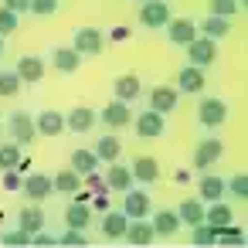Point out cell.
Listing matches in <instances>:
<instances>
[{"label":"cell","instance_id":"cell-2","mask_svg":"<svg viewBox=\"0 0 248 248\" xmlns=\"http://www.w3.org/2000/svg\"><path fill=\"white\" fill-rule=\"evenodd\" d=\"M197 123L207 126V129L224 126V123H228V102H224V99H214V95L201 99V106H197Z\"/></svg>","mask_w":248,"mask_h":248},{"label":"cell","instance_id":"cell-14","mask_svg":"<svg viewBox=\"0 0 248 248\" xmlns=\"http://www.w3.org/2000/svg\"><path fill=\"white\" fill-rule=\"evenodd\" d=\"M126 228H129V214L126 211H102V221H99V231L106 234V238H123L126 234Z\"/></svg>","mask_w":248,"mask_h":248},{"label":"cell","instance_id":"cell-35","mask_svg":"<svg viewBox=\"0 0 248 248\" xmlns=\"http://www.w3.org/2000/svg\"><path fill=\"white\" fill-rule=\"evenodd\" d=\"M224 194H231L234 201H245V197H248V177H245V173L228 177V180H224Z\"/></svg>","mask_w":248,"mask_h":248},{"label":"cell","instance_id":"cell-46","mask_svg":"<svg viewBox=\"0 0 248 248\" xmlns=\"http://www.w3.org/2000/svg\"><path fill=\"white\" fill-rule=\"evenodd\" d=\"M89 197H92L89 187H78V190H75V204H89Z\"/></svg>","mask_w":248,"mask_h":248},{"label":"cell","instance_id":"cell-20","mask_svg":"<svg viewBox=\"0 0 248 248\" xmlns=\"http://www.w3.org/2000/svg\"><path fill=\"white\" fill-rule=\"evenodd\" d=\"M150 224H153V234H156V238H173V234L180 231V217H177V211H156Z\"/></svg>","mask_w":248,"mask_h":248},{"label":"cell","instance_id":"cell-19","mask_svg":"<svg viewBox=\"0 0 248 248\" xmlns=\"http://www.w3.org/2000/svg\"><path fill=\"white\" fill-rule=\"evenodd\" d=\"M123 238H126L129 245H140V248H143V245H150L156 234H153V224H150L146 217H129V228H126Z\"/></svg>","mask_w":248,"mask_h":248},{"label":"cell","instance_id":"cell-23","mask_svg":"<svg viewBox=\"0 0 248 248\" xmlns=\"http://www.w3.org/2000/svg\"><path fill=\"white\" fill-rule=\"evenodd\" d=\"M204 38H211V41H217V38H228V31H231V17H214V14H207L204 21H201V28H197Z\"/></svg>","mask_w":248,"mask_h":248},{"label":"cell","instance_id":"cell-17","mask_svg":"<svg viewBox=\"0 0 248 248\" xmlns=\"http://www.w3.org/2000/svg\"><path fill=\"white\" fill-rule=\"evenodd\" d=\"M106 187H109V194L116 190V194H123V190H129L133 187V173H129V167H123L119 160L116 163H109V170H106Z\"/></svg>","mask_w":248,"mask_h":248},{"label":"cell","instance_id":"cell-18","mask_svg":"<svg viewBox=\"0 0 248 248\" xmlns=\"http://www.w3.org/2000/svg\"><path fill=\"white\" fill-rule=\"evenodd\" d=\"M34 129H38L41 136H58V133H65V112H55V109H45V112H38V119H34Z\"/></svg>","mask_w":248,"mask_h":248},{"label":"cell","instance_id":"cell-38","mask_svg":"<svg viewBox=\"0 0 248 248\" xmlns=\"http://www.w3.org/2000/svg\"><path fill=\"white\" fill-rule=\"evenodd\" d=\"M17 24H21V14L7 11V7H0V38L11 34V31H17Z\"/></svg>","mask_w":248,"mask_h":248},{"label":"cell","instance_id":"cell-43","mask_svg":"<svg viewBox=\"0 0 248 248\" xmlns=\"http://www.w3.org/2000/svg\"><path fill=\"white\" fill-rule=\"evenodd\" d=\"M62 241H65V245H85V234H82L78 228H68V231L62 234Z\"/></svg>","mask_w":248,"mask_h":248},{"label":"cell","instance_id":"cell-48","mask_svg":"<svg viewBox=\"0 0 248 248\" xmlns=\"http://www.w3.org/2000/svg\"><path fill=\"white\" fill-rule=\"evenodd\" d=\"M0 55H4V38H0Z\"/></svg>","mask_w":248,"mask_h":248},{"label":"cell","instance_id":"cell-16","mask_svg":"<svg viewBox=\"0 0 248 248\" xmlns=\"http://www.w3.org/2000/svg\"><path fill=\"white\" fill-rule=\"evenodd\" d=\"M95 123H99V116H95L89 106H75V109L65 116V129H72V133H89Z\"/></svg>","mask_w":248,"mask_h":248},{"label":"cell","instance_id":"cell-34","mask_svg":"<svg viewBox=\"0 0 248 248\" xmlns=\"http://www.w3.org/2000/svg\"><path fill=\"white\" fill-rule=\"evenodd\" d=\"M17 163H21V146L14 140L0 143V170H14Z\"/></svg>","mask_w":248,"mask_h":248},{"label":"cell","instance_id":"cell-42","mask_svg":"<svg viewBox=\"0 0 248 248\" xmlns=\"http://www.w3.org/2000/svg\"><path fill=\"white\" fill-rule=\"evenodd\" d=\"M0 241H4V245H28V241H31V234H28L24 228H17V231H7Z\"/></svg>","mask_w":248,"mask_h":248},{"label":"cell","instance_id":"cell-4","mask_svg":"<svg viewBox=\"0 0 248 248\" xmlns=\"http://www.w3.org/2000/svg\"><path fill=\"white\" fill-rule=\"evenodd\" d=\"M140 24L156 31V28H167L170 24V4L167 0H143L140 4Z\"/></svg>","mask_w":248,"mask_h":248},{"label":"cell","instance_id":"cell-6","mask_svg":"<svg viewBox=\"0 0 248 248\" xmlns=\"http://www.w3.org/2000/svg\"><path fill=\"white\" fill-rule=\"evenodd\" d=\"M221 153H224V140L221 136H207V140H201L197 143V150H194V156H190V167H214L217 160H221Z\"/></svg>","mask_w":248,"mask_h":248},{"label":"cell","instance_id":"cell-12","mask_svg":"<svg viewBox=\"0 0 248 248\" xmlns=\"http://www.w3.org/2000/svg\"><path fill=\"white\" fill-rule=\"evenodd\" d=\"M204 85H207V78H204V68H197V65H184V68L177 72V92L197 95Z\"/></svg>","mask_w":248,"mask_h":248},{"label":"cell","instance_id":"cell-29","mask_svg":"<svg viewBox=\"0 0 248 248\" xmlns=\"http://www.w3.org/2000/svg\"><path fill=\"white\" fill-rule=\"evenodd\" d=\"M95 156H99L102 163H116V160L123 156V143L109 133V136H102V140L95 143Z\"/></svg>","mask_w":248,"mask_h":248},{"label":"cell","instance_id":"cell-25","mask_svg":"<svg viewBox=\"0 0 248 248\" xmlns=\"http://www.w3.org/2000/svg\"><path fill=\"white\" fill-rule=\"evenodd\" d=\"M99 163H102V160L95 156V150H82V146H78V150H72V160H68V167H72L75 173H82V177H85V173H92Z\"/></svg>","mask_w":248,"mask_h":248},{"label":"cell","instance_id":"cell-44","mask_svg":"<svg viewBox=\"0 0 248 248\" xmlns=\"http://www.w3.org/2000/svg\"><path fill=\"white\" fill-rule=\"evenodd\" d=\"M4 7L14 11V14H24V11L31 7V0H4Z\"/></svg>","mask_w":248,"mask_h":248},{"label":"cell","instance_id":"cell-47","mask_svg":"<svg viewBox=\"0 0 248 248\" xmlns=\"http://www.w3.org/2000/svg\"><path fill=\"white\" fill-rule=\"evenodd\" d=\"M95 211H109V194H95Z\"/></svg>","mask_w":248,"mask_h":248},{"label":"cell","instance_id":"cell-36","mask_svg":"<svg viewBox=\"0 0 248 248\" xmlns=\"http://www.w3.org/2000/svg\"><path fill=\"white\" fill-rule=\"evenodd\" d=\"M190 241H194V245H214V241H217V231H214L207 221L190 224Z\"/></svg>","mask_w":248,"mask_h":248},{"label":"cell","instance_id":"cell-24","mask_svg":"<svg viewBox=\"0 0 248 248\" xmlns=\"http://www.w3.org/2000/svg\"><path fill=\"white\" fill-rule=\"evenodd\" d=\"M167 38H170L173 45H190V41L197 38V24H194V21H187V17H177V21L170 24Z\"/></svg>","mask_w":248,"mask_h":248},{"label":"cell","instance_id":"cell-15","mask_svg":"<svg viewBox=\"0 0 248 248\" xmlns=\"http://www.w3.org/2000/svg\"><path fill=\"white\" fill-rule=\"evenodd\" d=\"M106 126H112V129H123V126H129L133 123V112H129V102H109L106 109H102V116H99Z\"/></svg>","mask_w":248,"mask_h":248},{"label":"cell","instance_id":"cell-13","mask_svg":"<svg viewBox=\"0 0 248 248\" xmlns=\"http://www.w3.org/2000/svg\"><path fill=\"white\" fill-rule=\"evenodd\" d=\"M129 173H133V180H136V184L150 187V184H156V180H160V163H156L153 156H136V160H133V167H129Z\"/></svg>","mask_w":248,"mask_h":248},{"label":"cell","instance_id":"cell-21","mask_svg":"<svg viewBox=\"0 0 248 248\" xmlns=\"http://www.w3.org/2000/svg\"><path fill=\"white\" fill-rule=\"evenodd\" d=\"M51 65H55L62 75H72V72H78L82 55H78L75 48H55V51H51Z\"/></svg>","mask_w":248,"mask_h":248},{"label":"cell","instance_id":"cell-22","mask_svg":"<svg viewBox=\"0 0 248 248\" xmlns=\"http://www.w3.org/2000/svg\"><path fill=\"white\" fill-rule=\"evenodd\" d=\"M112 89H116V99H119V102H133V99L143 95V82H140V75H119Z\"/></svg>","mask_w":248,"mask_h":248},{"label":"cell","instance_id":"cell-11","mask_svg":"<svg viewBox=\"0 0 248 248\" xmlns=\"http://www.w3.org/2000/svg\"><path fill=\"white\" fill-rule=\"evenodd\" d=\"M14 72L21 75L24 85H38V82L45 78V58H38V55H21Z\"/></svg>","mask_w":248,"mask_h":248},{"label":"cell","instance_id":"cell-32","mask_svg":"<svg viewBox=\"0 0 248 248\" xmlns=\"http://www.w3.org/2000/svg\"><path fill=\"white\" fill-rule=\"evenodd\" d=\"M89 221H92V211H89V204H68V211H65V224L68 228H89Z\"/></svg>","mask_w":248,"mask_h":248},{"label":"cell","instance_id":"cell-3","mask_svg":"<svg viewBox=\"0 0 248 248\" xmlns=\"http://www.w3.org/2000/svg\"><path fill=\"white\" fill-rule=\"evenodd\" d=\"M7 136H11L17 146H28V143H34L38 129H34V119H31V112H24V109L11 112V119H7Z\"/></svg>","mask_w":248,"mask_h":248},{"label":"cell","instance_id":"cell-41","mask_svg":"<svg viewBox=\"0 0 248 248\" xmlns=\"http://www.w3.org/2000/svg\"><path fill=\"white\" fill-rule=\"evenodd\" d=\"M21 180H24V177H21V170H4V177H0L4 190H11V194H14V190H21Z\"/></svg>","mask_w":248,"mask_h":248},{"label":"cell","instance_id":"cell-39","mask_svg":"<svg viewBox=\"0 0 248 248\" xmlns=\"http://www.w3.org/2000/svg\"><path fill=\"white\" fill-rule=\"evenodd\" d=\"M58 4H62V0H31L28 11H31L34 17H51V14L58 11Z\"/></svg>","mask_w":248,"mask_h":248},{"label":"cell","instance_id":"cell-33","mask_svg":"<svg viewBox=\"0 0 248 248\" xmlns=\"http://www.w3.org/2000/svg\"><path fill=\"white\" fill-rule=\"evenodd\" d=\"M21 89H24V82H21V75H17L14 68H0V95L11 99V95H17Z\"/></svg>","mask_w":248,"mask_h":248},{"label":"cell","instance_id":"cell-9","mask_svg":"<svg viewBox=\"0 0 248 248\" xmlns=\"http://www.w3.org/2000/svg\"><path fill=\"white\" fill-rule=\"evenodd\" d=\"M133 129H136V136L140 140H156V136H163V116L160 112H136L133 116Z\"/></svg>","mask_w":248,"mask_h":248},{"label":"cell","instance_id":"cell-28","mask_svg":"<svg viewBox=\"0 0 248 248\" xmlns=\"http://www.w3.org/2000/svg\"><path fill=\"white\" fill-rule=\"evenodd\" d=\"M204 221H207L211 228H224V224L234 221V211H231L224 201H211V207H204Z\"/></svg>","mask_w":248,"mask_h":248},{"label":"cell","instance_id":"cell-31","mask_svg":"<svg viewBox=\"0 0 248 248\" xmlns=\"http://www.w3.org/2000/svg\"><path fill=\"white\" fill-rule=\"evenodd\" d=\"M17 221H21V228H24L28 234H38V231H45V211H41L38 204L24 207V211L17 214Z\"/></svg>","mask_w":248,"mask_h":248},{"label":"cell","instance_id":"cell-45","mask_svg":"<svg viewBox=\"0 0 248 248\" xmlns=\"http://www.w3.org/2000/svg\"><path fill=\"white\" fill-rule=\"evenodd\" d=\"M126 38H129V28H123V24L109 31V41H116V45H119V41H126Z\"/></svg>","mask_w":248,"mask_h":248},{"label":"cell","instance_id":"cell-40","mask_svg":"<svg viewBox=\"0 0 248 248\" xmlns=\"http://www.w3.org/2000/svg\"><path fill=\"white\" fill-rule=\"evenodd\" d=\"M214 231H217V241H224V245H241L245 241L241 228H234V224H224V228H214Z\"/></svg>","mask_w":248,"mask_h":248},{"label":"cell","instance_id":"cell-5","mask_svg":"<svg viewBox=\"0 0 248 248\" xmlns=\"http://www.w3.org/2000/svg\"><path fill=\"white\" fill-rule=\"evenodd\" d=\"M187 48V58H190V65H197V68H207V65H214L217 62V45L211 41V38H204V34H197L190 45H184Z\"/></svg>","mask_w":248,"mask_h":248},{"label":"cell","instance_id":"cell-7","mask_svg":"<svg viewBox=\"0 0 248 248\" xmlns=\"http://www.w3.org/2000/svg\"><path fill=\"white\" fill-rule=\"evenodd\" d=\"M177 106H180V92H177L173 85H156V89L150 92V109H153V112L170 116V112H177Z\"/></svg>","mask_w":248,"mask_h":248},{"label":"cell","instance_id":"cell-26","mask_svg":"<svg viewBox=\"0 0 248 248\" xmlns=\"http://www.w3.org/2000/svg\"><path fill=\"white\" fill-rule=\"evenodd\" d=\"M51 187H55V194H75L82 187V173H75L72 167H65V170H58L51 177Z\"/></svg>","mask_w":248,"mask_h":248},{"label":"cell","instance_id":"cell-10","mask_svg":"<svg viewBox=\"0 0 248 248\" xmlns=\"http://www.w3.org/2000/svg\"><path fill=\"white\" fill-rule=\"evenodd\" d=\"M126 197H123V211L129 214V217H150V211H153V204H150V194L143 190V187H129V190H123Z\"/></svg>","mask_w":248,"mask_h":248},{"label":"cell","instance_id":"cell-1","mask_svg":"<svg viewBox=\"0 0 248 248\" xmlns=\"http://www.w3.org/2000/svg\"><path fill=\"white\" fill-rule=\"evenodd\" d=\"M72 48L82 55V58H95L102 48H106V34L99 28H78L72 34Z\"/></svg>","mask_w":248,"mask_h":248},{"label":"cell","instance_id":"cell-30","mask_svg":"<svg viewBox=\"0 0 248 248\" xmlns=\"http://www.w3.org/2000/svg\"><path fill=\"white\" fill-rule=\"evenodd\" d=\"M177 217H180V224H201L204 221V204L197 197H187V201H180Z\"/></svg>","mask_w":248,"mask_h":248},{"label":"cell","instance_id":"cell-8","mask_svg":"<svg viewBox=\"0 0 248 248\" xmlns=\"http://www.w3.org/2000/svg\"><path fill=\"white\" fill-rule=\"evenodd\" d=\"M21 190H24V197H28V201H34V204H41L45 197H51V194H55V187H51V177H48V173H28V177L21 180Z\"/></svg>","mask_w":248,"mask_h":248},{"label":"cell","instance_id":"cell-37","mask_svg":"<svg viewBox=\"0 0 248 248\" xmlns=\"http://www.w3.org/2000/svg\"><path fill=\"white\" fill-rule=\"evenodd\" d=\"M207 7L214 17H234L238 7H241V0H207Z\"/></svg>","mask_w":248,"mask_h":248},{"label":"cell","instance_id":"cell-27","mask_svg":"<svg viewBox=\"0 0 248 248\" xmlns=\"http://www.w3.org/2000/svg\"><path fill=\"white\" fill-rule=\"evenodd\" d=\"M197 190H201V201H221L224 197V180L221 177H214V173H204V177H197Z\"/></svg>","mask_w":248,"mask_h":248}]
</instances>
